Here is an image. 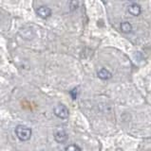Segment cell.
I'll use <instances>...</instances> for the list:
<instances>
[{
  "mask_svg": "<svg viewBox=\"0 0 151 151\" xmlns=\"http://www.w3.org/2000/svg\"><path fill=\"white\" fill-rule=\"evenodd\" d=\"M120 27H121L122 32L125 33V34H128V33H130L132 31V25L128 22H123L121 24Z\"/></svg>",
  "mask_w": 151,
  "mask_h": 151,
  "instance_id": "52a82bcc",
  "label": "cell"
},
{
  "mask_svg": "<svg viewBox=\"0 0 151 151\" xmlns=\"http://www.w3.org/2000/svg\"><path fill=\"white\" fill-rule=\"evenodd\" d=\"M15 134L17 136V138L20 141L26 142V141H29L31 139L32 131H31V129H30V127H28L26 126L19 125L15 127Z\"/></svg>",
  "mask_w": 151,
  "mask_h": 151,
  "instance_id": "6da1fadb",
  "label": "cell"
},
{
  "mask_svg": "<svg viewBox=\"0 0 151 151\" xmlns=\"http://www.w3.org/2000/svg\"><path fill=\"white\" fill-rule=\"evenodd\" d=\"M36 13H37V15H38L39 17L43 18V19H47V18L50 17L51 9L49 7H47V6H40L39 8H37Z\"/></svg>",
  "mask_w": 151,
  "mask_h": 151,
  "instance_id": "277c9868",
  "label": "cell"
},
{
  "mask_svg": "<svg viewBox=\"0 0 151 151\" xmlns=\"http://www.w3.org/2000/svg\"><path fill=\"white\" fill-rule=\"evenodd\" d=\"M97 75H98V78L103 79V80H107V79H109V78H112L111 72H109V71H108L107 69H106V68H102L100 71H98Z\"/></svg>",
  "mask_w": 151,
  "mask_h": 151,
  "instance_id": "8992f818",
  "label": "cell"
},
{
  "mask_svg": "<svg viewBox=\"0 0 151 151\" xmlns=\"http://www.w3.org/2000/svg\"><path fill=\"white\" fill-rule=\"evenodd\" d=\"M65 151H82V150L76 145H69L65 148Z\"/></svg>",
  "mask_w": 151,
  "mask_h": 151,
  "instance_id": "ba28073f",
  "label": "cell"
},
{
  "mask_svg": "<svg viewBox=\"0 0 151 151\" xmlns=\"http://www.w3.org/2000/svg\"><path fill=\"white\" fill-rule=\"evenodd\" d=\"M68 133L62 127H58L54 132V140L59 144H64L68 141Z\"/></svg>",
  "mask_w": 151,
  "mask_h": 151,
  "instance_id": "3957f363",
  "label": "cell"
},
{
  "mask_svg": "<svg viewBox=\"0 0 151 151\" xmlns=\"http://www.w3.org/2000/svg\"><path fill=\"white\" fill-rule=\"evenodd\" d=\"M53 112L56 116L58 118H61V119H67V118L69 116V109L65 105H63V104H58V105H56L53 109Z\"/></svg>",
  "mask_w": 151,
  "mask_h": 151,
  "instance_id": "7a4b0ae2",
  "label": "cell"
},
{
  "mask_svg": "<svg viewBox=\"0 0 151 151\" xmlns=\"http://www.w3.org/2000/svg\"><path fill=\"white\" fill-rule=\"evenodd\" d=\"M69 93H70V96H71L72 99H76V97H77V96H78V89H77V88L72 89L71 91L69 92Z\"/></svg>",
  "mask_w": 151,
  "mask_h": 151,
  "instance_id": "9c48e42d",
  "label": "cell"
},
{
  "mask_svg": "<svg viewBox=\"0 0 151 151\" xmlns=\"http://www.w3.org/2000/svg\"><path fill=\"white\" fill-rule=\"evenodd\" d=\"M127 11L128 12L133 16H139L140 14L142 13V8L139 4L137 3H132L130 4L128 8H127Z\"/></svg>",
  "mask_w": 151,
  "mask_h": 151,
  "instance_id": "5b68a950",
  "label": "cell"
}]
</instances>
